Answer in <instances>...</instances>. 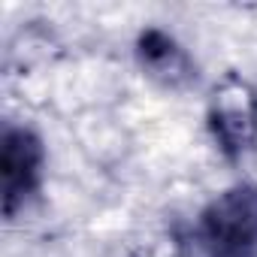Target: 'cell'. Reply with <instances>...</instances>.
Masks as SVG:
<instances>
[{
  "instance_id": "cell-1",
  "label": "cell",
  "mask_w": 257,
  "mask_h": 257,
  "mask_svg": "<svg viewBox=\"0 0 257 257\" xmlns=\"http://www.w3.org/2000/svg\"><path fill=\"white\" fill-rule=\"evenodd\" d=\"M197 233L206 257H257V185L221 191L203 209Z\"/></svg>"
},
{
  "instance_id": "cell-2",
  "label": "cell",
  "mask_w": 257,
  "mask_h": 257,
  "mask_svg": "<svg viewBox=\"0 0 257 257\" xmlns=\"http://www.w3.org/2000/svg\"><path fill=\"white\" fill-rule=\"evenodd\" d=\"M206 121L224 158H245L257 146V88L239 73L221 76L209 91Z\"/></svg>"
},
{
  "instance_id": "cell-3",
  "label": "cell",
  "mask_w": 257,
  "mask_h": 257,
  "mask_svg": "<svg viewBox=\"0 0 257 257\" xmlns=\"http://www.w3.org/2000/svg\"><path fill=\"white\" fill-rule=\"evenodd\" d=\"M43 140L31 127H7L0 149V179H4V212L13 218L40 191L43 182Z\"/></svg>"
},
{
  "instance_id": "cell-4",
  "label": "cell",
  "mask_w": 257,
  "mask_h": 257,
  "mask_svg": "<svg viewBox=\"0 0 257 257\" xmlns=\"http://www.w3.org/2000/svg\"><path fill=\"white\" fill-rule=\"evenodd\" d=\"M137 64L140 70L158 82L161 88H188L197 79V64L194 58L182 49L176 37H170L161 28H146L137 40Z\"/></svg>"
}]
</instances>
